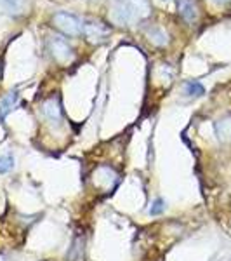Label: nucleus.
I'll return each mask as SVG.
<instances>
[{
    "instance_id": "1",
    "label": "nucleus",
    "mask_w": 231,
    "mask_h": 261,
    "mask_svg": "<svg viewBox=\"0 0 231 261\" xmlns=\"http://www.w3.org/2000/svg\"><path fill=\"white\" fill-rule=\"evenodd\" d=\"M141 6L146 7L145 0H113L111 7V21L120 27H127L132 21H137L141 16Z\"/></svg>"
},
{
    "instance_id": "2",
    "label": "nucleus",
    "mask_w": 231,
    "mask_h": 261,
    "mask_svg": "<svg viewBox=\"0 0 231 261\" xmlns=\"http://www.w3.org/2000/svg\"><path fill=\"white\" fill-rule=\"evenodd\" d=\"M52 23L56 28L65 33L68 37H78L82 33V28H83V23L77 16L70 14V12H56L52 16Z\"/></svg>"
},
{
    "instance_id": "3",
    "label": "nucleus",
    "mask_w": 231,
    "mask_h": 261,
    "mask_svg": "<svg viewBox=\"0 0 231 261\" xmlns=\"http://www.w3.org/2000/svg\"><path fill=\"white\" fill-rule=\"evenodd\" d=\"M40 115L45 122H49L52 127H61L63 125V108L61 101L57 96H50L40 105Z\"/></svg>"
},
{
    "instance_id": "4",
    "label": "nucleus",
    "mask_w": 231,
    "mask_h": 261,
    "mask_svg": "<svg viewBox=\"0 0 231 261\" xmlns=\"http://www.w3.org/2000/svg\"><path fill=\"white\" fill-rule=\"evenodd\" d=\"M83 35H85V39L91 42V44H104V42L108 40V37H110V28L106 27L104 23H101V21H94V19H87L83 21V28H82Z\"/></svg>"
},
{
    "instance_id": "5",
    "label": "nucleus",
    "mask_w": 231,
    "mask_h": 261,
    "mask_svg": "<svg viewBox=\"0 0 231 261\" xmlns=\"http://www.w3.org/2000/svg\"><path fill=\"white\" fill-rule=\"evenodd\" d=\"M49 49H50V54H52V58L56 60L57 63H70L73 60L75 53H73V47L66 42L65 39H61V37L54 35L49 39Z\"/></svg>"
},
{
    "instance_id": "6",
    "label": "nucleus",
    "mask_w": 231,
    "mask_h": 261,
    "mask_svg": "<svg viewBox=\"0 0 231 261\" xmlns=\"http://www.w3.org/2000/svg\"><path fill=\"white\" fill-rule=\"evenodd\" d=\"M178 12L188 24H193L198 19V6H196V0H178Z\"/></svg>"
},
{
    "instance_id": "7",
    "label": "nucleus",
    "mask_w": 231,
    "mask_h": 261,
    "mask_svg": "<svg viewBox=\"0 0 231 261\" xmlns=\"http://www.w3.org/2000/svg\"><path fill=\"white\" fill-rule=\"evenodd\" d=\"M146 37H148L151 44L158 45V47H163V45L169 44V33L163 28L157 27V24H151V27L146 28Z\"/></svg>"
},
{
    "instance_id": "8",
    "label": "nucleus",
    "mask_w": 231,
    "mask_h": 261,
    "mask_svg": "<svg viewBox=\"0 0 231 261\" xmlns=\"http://www.w3.org/2000/svg\"><path fill=\"white\" fill-rule=\"evenodd\" d=\"M83 247H85V239L83 235H77L71 242V247L66 254L68 261H82L83 259Z\"/></svg>"
},
{
    "instance_id": "9",
    "label": "nucleus",
    "mask_w": 231,
    "mask_h": 261,
    "mask_svg": "<svg viewBox=\"0 0 231 261\" xmlns=\"http://www.w3.org/2000/svg\"><path fill=\"white\" fill-rule=\"evenodd\" d=\"M216 134L222 143H231V117H224V119L216 122Z\"/></svg>"
},
{
    "instance_id": "10",
    "label": "nucleus",
    "mask_w": 231,
    "mask_h": 261,
    "mask_svg": "<svg viewBox=\"0 0 231 261\" xmlns=\"http://www.w3.org/2000/svg\"><path fill=\"white\" fill-rule=\"evenodd\" d=\"M18 99H19L18 91H11L9 94L6 96V98L0 101V122H4V119L7 117V113H9L12 108L16 107Z\"/></svg>"
},
{
    "instance_id": "11",
    "label": "nucleus",
    "mask_w": 231,
    "mask_h": 261,
    "mask_svg": "<svg viewBox=\"0 0 231 261\" xmlns=\"http://www.w3.org/2000/svg\"><path fill=\"white\" fill-rule=\"evenodd\" d=\"M0 2H2V6L14 16L21 14V12L24 11V7H26V0H0Z\"/></svg>"
},
{
    "instance_id": "12",
    "label": "nucleus",
    "mask_w": 231,
    "mask_h": 261,
    "mask_svg": "<svg viewBox=\"0 0 231 261\" xmlns=\"http://www.w3.org/2000/svg\"><path fill=\"white\" fill-rule=\"evenodd\" d=\"M184 92H186V96H190V98H198L205 92L204 86H201L200 82L196 81H188L184 84Z\"/></svg>"
},
{
    "instance_id": "13",
    "label": "nucleus",
    "mask_w": 231,
    "mask_h": 261,
    "mask_svg": "<svg viewBox=\"0 0 231 261\" xmlns=\"http://www.w3.org/2000/svg\"><path fill=\"white\" fill-rule=\"evenodd\" d=\"M12 167H14V157L12 155H2L0 157V174H6V172H9Z\"/></svg>"
},
{
    "instance_id": "14",
    "label": "nucleus",
    "mask_w": 231,
    "mask_h": 261,
    "mask_svg": "<svg viewBox=\"0 0 231 261\" xmlns=\"http://www.w3.org/2000/svg\"><path fill=\"white\" fill-rule=\"evenodd\" d=\"M163 211H165V202H163V199H155L153 205L150 207V214L151 216H158Z\"/></svg>"
},
{
    "instance_id": "15",
    "label": "nucleus",
    "mask_w": 231,
    "mask_h": 261,
    "mask_svg": "<svg viewBox=\"0 0 231 261\" xmlns=\"http://www.w3.org/2000/svg\"><path fill=\"white\" fill-rule=\"evenodd\" d=\"M216 4H219V6H224V4H228L229 0H214Z\"/></svg>"
}]
</instances>
